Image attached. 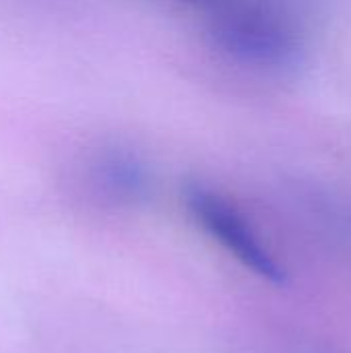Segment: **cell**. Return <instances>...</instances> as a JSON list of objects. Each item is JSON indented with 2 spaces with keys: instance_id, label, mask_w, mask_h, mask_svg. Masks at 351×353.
Returning a JSON list of instances; mask_svg holds the SVG:
<instances>
[{
  "instance_id": "3957f363",
  "label": "cell",
  "mask_w": 351,
  "mask_h": 353,
  "mask_svg": "<svg viewBox=\"0 0 351 353\" xmlns=\"http://www.w3.org/2000/svg\"><path fill=\"white\" fill-rule=\"evenodd\" d=\"M89 178L103 199L118 205H139L151 192V178L145 163L122 149L101 151L91 161Z\"/></svg>"
},
{
  "instance_id": "7a4b0ae2",
  "label": "cell",
  "mask_w": 351,
  "mask_h": 353,
  "mask_svg": "<svg viewBox=\"0 0 351 353\" xmlns=\"http://www.w3.org/2000/svg\"><path fill=\"white\" fill-rule=\"evenodd\" d=\"M184 203L192 219L248 271L273 285L288 281L283 265L263 244L246 215L223 194L201 182H190L184 186Z\"/></svg>"
},
{
  "instance_id": "277c9868",
  "label": "cell",
  "mask_w": 351,
  "mask_h": 353,
  "mask_svg": "<svg viewBox=\"0 0 351 353\" xmlns=\"http://www.w3.org/2000/svg\"><path fill=\"white\" fill-rule=\"evenodd\" d=\"M176 2L190 4V6H194V8L203 10V12H205V17H207V14H211V12L219 10V8H225V6H230V4H236V2H240V0H176Z\"/></svg>"
},
{
  "instance_id": "6da1fadb",
  "label": "cell",
  "mask_w": 351,
  "mask_h": 353,
  "mask_svg": "<svg viewBox=\"0 0 351 353\" xmlns=\"http://www.w3.org/2000/svg\"><path fill=\"white\" fill-rule=\"evenodd\" d=\"M205 19L213 48L240 66L283 74L304 62V33L285 0H242Z\"/></svg>"
}]
</instances>
